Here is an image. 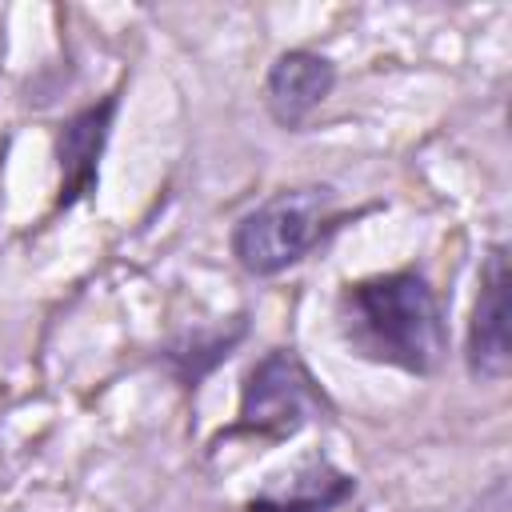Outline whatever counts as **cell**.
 Masks as SVG:
<instances>
[{
	"label": "cell",
	"instance_id": "obj_1",
	"mask_svg": "<svg viewBox=\"0 0 512 512\" xmlns=\"http://www.w3.org/2000/svg\"><path fill=\"white\" fill-rule=\"evenodd\" d=\"M340 324L360 356L412 376H432L448 352L444 308L416 268L348 284L340 296Z\"/></svg>",
	"mask_w": 512,
	"mask_h": 512
},
{
	"label": "cell",
	"instance_id": "obj_2",
	"mask_svg": "<svg viewBox=\"0 0 512 512\" xmlns=\"http://www.w3.org/2000/svg\"><path fill=\"white\" fill-rule=\"evenodd\" d=\"M336 224L332 188H288L240 216L232 228V256L252 276H276L304 260Z\"/></svg>",
	"mask_w": 512,
	"mask_h": 512
},
{
	"label": "cell",
	"instance_id": "obj_3",
	"mask_svg": "<svg viewBox=\"0 0 512 512\" xmlns=\"http://www.w3.org/2000/svg\"><path fill=\"white\" fill-rule=\"evenodd\" d=\"M320 412H324V392L316 388L312 372L300 364V356L276 348L260 356L244 376L236 432L260 440H284Z\"/></svg>",
	"mask_w": 512,
	"mask_h": 512
},
{
	"label": "cell",
	"instance_id": "obj_4",
	"mask_svg": "<svg viewBox=\"0 0 512 512\" xmlns=\"http://www.w3.org/2000/svg\"><path fill=\"white\" fill-rule=\"evenodd\" d=\"M468 372L476 380H504L512 364L508 344V248L496 244L480 268V296L468 324Z\"/></svg>",
	"mask_w": 512,
	"mask_h": 512
},
{
	"label": "cell",
	"instance_id": "obj_5",
	"mask_svg": "<svg viewBox=\"0 0 512 512\" xmlns=\"http://www.w3.org/2000/svg\"><path fill=\"white\" fill-rule=\"evenodd\" d=\"M332 84H336L332 60L304 52V48H292V52H280L272 60V68L264 76V104H268L276 124L300 128L328 100Z\"/></svg>",
	"mask_w": 512,
	"mask_h": 512
},
{
	"label": "cell",
	"instance_id": "obj_6",
	"mask_svg": "<svg viewBox=\"0 0 512 512\" xmlns=\"http://www.w3.org/2000/svg\"><path fill=\"white\" fill-rule=\"evenodd\" d=\"M116 96L92 104V108H80L72 120L60 124V136H56V156H60V208L76 204L80 196L92 192L96 184V168H100V156H104V144H108V132H112V116H116Z\"/></svg>",
	"mask_w": 512,
	"mask_h": 512
},
{
	"label": "cell",
	"instance_id": "obj_7",
	"mask_svg": "<svg viewBox=\"0 0 512 512\" xmlns=\"http://www.w3.org/2000/svg\"><path fill=\"white\" fill-rule=\"evenodd\" d=\"M352 496L356 480L348 472H340L324 456H308L292 468V476H284V484H272L252 496L248 512H332Z\"/></svg>",
	"mask_w": 512,
	"mask_h": 512
},
{
	"label": "cell",
	"instance_id": "obj_8",
	"mask_svg": "<svg viewBox=\"0 0 512 512\" xmlns=\"http://www.w3.org/2000/svg\"><path fill=\"white\" fill-rule=\"evenodd\" d=\"M244 332H248L244 316H236L228 328H196V332H184V336H176V340L164 348V360H168V368H172L184 384H196L200 376H208V372L244 340Z\"/></svg>",
	"mask_w": 512,
	"mask_h": 512
}]
</instances>
